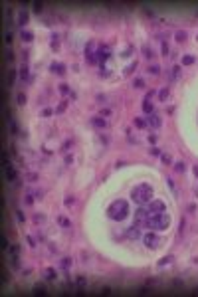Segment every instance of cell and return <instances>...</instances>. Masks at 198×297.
I'll list each match as a JSON object with an SVG mask.
<instances>
[{
    "label": "cell",
    "mask_w": 198,
    "mask_h": 297,
    "mask_svg": "<svg viewBox=\"0 0 198 297\" xmlns=\"http://www.w3.org/2000/svg\"><path fill=\"white\" fill-rule=\"evenodd\" d=\"M178 73H180V67H178V66H174V67H172V77H176Z\"/></svg>",
    "instance_id": "32"
},
{
    "label": "cell",
    "mask_w": 198,
    "mask_h": 297,
    "mask_svg": "<svg viewBox=\"0 0 198 297\" xmlns=\"http://www.w3.org/2000/svg\"><path fill=\"white\" fill-rule=\"evenodd\" d=\"M6 42H8V44H10V42H12V32H10V30L6 32Z\"/></svg>",
    "instance_id": "36"
},
{
    "label": "cell",
    "mask_w": 198,
    "mask_h": 297,
    "mask_svg": "<svg viewBox=\"0 0 198 297\" xmlns=\"http://www.w3.org/2000/svg\"><path fill=\"white\" fill-rule=\"evenodd\" d=\"M91 125H95V127H99V129H105V119L103 117H91Z\"/></svg>",
    "instance_id": "10"
},
{
    "label": "cell",
    "mask_w": 198,
    "mask_h": 297,
    "mask_svg": "<svg viewBox=\"0 0 198 297\" xmlns=\"http://www.w3.org/2000/svg\"><path fill=\"white\" fill-rule=\"evenodd\" d=\"M95 55H97V60L105 62V60L109 57V48H107V46H99V48H97V52H95Z\"/></svg>",
    "instance_id": "7"
},
{
    "label": "cell",
    "mask_w": 198,
    "mask_h": 297,
    "mask_svg": "<svg viewBox=\"0 0 198 297\" xmlns=\"http://www.w3.org/2000/svg\"><path fill=\"white\" fill-rule=\"evenodd\" d=\"M163 54H165V55H166V54H168V46H166V44H165V42H163Z\"/></svg>",
    "instance_id": "39"
},
{
    "label": "cell",
    "mask_w": 198,
    "mask_h": 297,
    "mask_svg": "<svg viewBox=\"0 0 198 297\" xmlns=\"http://www.w3.org/2000/svg\"><path fill=\"white\" fill-rule=\"evenodd\" d=\"M46 277H48V279H54V277H55V269H54V267H48V269H46Z\"/></svg>",
    "instance_id": "20"
},
{
    "label": "cell",
    "mask_w": 198,
    "mask_h": 297,
    "mask_svg": "<svg viewBox=\"0 0 198 297\" xmlns=\"http://www.w3.org/2000/svg\"><path fill=\"white\" fill-rule=\"evenodd\" d=\"M184 40H186V32L184 30H178L176 32V42H184Z\"/></svg>",
    "instance_id": "18"
},
{
    "label": "cell",
    "mask_w": 198,
    "mask_h": 297,
    "mask_svg": "<svg viewBox=\"0 0 198 297\" xmlns=\"http://www.w3.org/2000/svg\"><path fill=\"white\" fill-rule=\"evenodd\" d=\"M16 101H18V103H26V95H24L22 91H20V93L16 95Z\"/></svg>",
    "instance_id": "24"
},
{
    "label": "cell",
    "mask_w": 198,
    "mask_h": 297,
    "mask_svg": "<svg viewBox=\"0 0 198 297\" xmlns=\"http://www.w3.org/2000/svg\"><path fill=\"white\" fill-rule=\"evenodd\" d=\"M151 153H153V154H159V153H161V149H159V147H153V149H151Z\"/></svg>",
    "instance_id": "38"
},
{
    "label": "cell",
    "mask_w": 198,
    "mask_h": 297,
    "mask_svg": "<svg viewBox=\"0 0 198 297\" xmlns=\"http://www.w3.org/2000/svg\"><path fill=\"white\" fill-rule=\"evenodd\" d=\"M174 168L178 170V172H182V170H184L186 166H184V163H176V166H174Z\"/></svg>",
    "instance_id": "28"
},
{
    "label": "cell",
    "mask_w": 198,
    "mask_h": 297,
    "mask_svg": "<svg viewBox=\"0 0 198 297\" xmlns=\"http://www.w3.org/2000/svg\"><path fill=\"white\" fill-rule=\"evenodd\" d=\"M192 62H194V55H184V57H182V64H184V66H190Z\"/></svg>",
    "instance_id": "21"
},
{
    "label": "cell",
    "mask_w": 198,
    "mask_h": 297,
    "mask_svg": "<svg viewBox=\"0 0 198 297\" xmlns=\"http://www.w3.org/2000/svg\"><path fill=\"white\" fill-rule=\"evenodd\" d=\"M153 188H151V184H147V182H141V184H137V186L133 188V192H131V198L137 202V204H149L151 200H153Z\"/></svg>",
    "instance_id": "2"
},
{
    "label": "cell",
    "mask_w": 198,
    "mask_h": 297,
    "mask_svg": "<svg viewBox=\"0 0 198 297\" xmlns=\"http://www.w3.org/2000/svg\"><path fill=\"white\" fill-rule=\"evenodd\" d=\"M159 95H161V99H166V95H168V89H161V93H159Z\"/></svg>",
    "instance_id": "30"
},
{
    "label": "cell",
    "mask_w": 198,
    "mask_h": 297,
    "mask_svg": "<svg viewBox=\"0 0 198 297\" xmlns=\"http://www.w3.org/2000/svg\"><path fill=\"white\" fill-rule=\"evenodd\" d=\"M32 202H34V198L28 194V196H26V204H32Z\"/></svg>",
    "instance_id": "42"
},
{
    "label": "cell",
    "mask_w": 198,
    "mask_h": 297,
    "mask_svg": "<svg viewBox=\"0 0 198 297\" xmlns=\"http://www.w3.org/2000/svg\"><path fill=\"white\" fill-rule=\"evenodd\" d=\"M141 236V232H139V228H137V224H133L131 228H127V238H131V240H137Z\"/></svg>",
    "instance_id": "8"
},
{
    "label": "cell",
    "mask_w": 198,
    "mask_h": 297,
    "mask_svg": "<svg viewBox=\"0 0 198 297\" xmlns=\"http://www.w3.org/2000/svg\"><path fill=\"white\" fill-rule=\"evenodd\" d=\"M143 111H145V113H153V105H151L149 101H145V103H143Z\"/></svg>",
    "instance_id": "22"
},
{
    "label": "cell",
    "mask_w": 198,
    "mask_h": 297,
    "mask_svg": "<svg viewBox=\"0 0 198 297\" xmlns=\"http://www.w3.org/2000/svg\"><path fill=\"white\" fill-rule=\"evenodd\" d=\"M127 214H129V204H127V200H123V198L113 200L109 206H107V216H109L111 220H123Z\"/></svg>",
    "instance_id": "1"
},
{
    "label": "cell",
    "mask_w": 198,
    "mask_h": 297,
    "mask_svg": "<svg viewBox=\"0 0 198 297\" xmlns=\"http://www.w3.org/2000/svg\"><path fill=\"white\" fill-rule=\"evenodd\" d=\"M42 6H44V4H40V2H36V4H34V10H36V12H42Z\"/></svg>",
    "instance_id": "33"
},
{
    "label": "cell",
    "mask_w": 198,
    "mask_h": 297,
    "mask_svg": "<svg viewBox=\"0 0 198 297\" xmlns=\"http://www.w3.org/2000/svg\"><path fill=\"white\" fill-rule=\"evenodd\" d=\"M8 250H10V253H12V255H18V246H16V244H12V246L8 248Z\"/></svg>",
    "instance_id": "26"
},
{
    "label": "cell",
    "mask_w": 198,
    "mask_h": 297,
    "mask_svg": "<svg viewBox=\"0 0 198 297\" xmlns=\"http://www.w3.org/2000/svg\"><path fill=\"white\" fill-rule=\"evenodd\" d=\"M60 224L66 226V228H69V220H66V218H60Z\"/></svg>",
    "instance_id": "31"
},
{
    "label": "cell",
    "mask_w": 198,
    "mask_h": 297,
    "mask_svg": "<svg viewBox=\"0 0 198 297\" xmlns=\"http://www.w3.org/2000/svg\"><path fill=\"white\" fill-rule=\"evenodd\" d=\"M147 210H149V216H156V214L165 212V202L163 200H151L147 204Z\"/></svg>",
    "instance_id": "4"
},
{
    "label": "cell",
    "mask_w": 198,
    "mask_h": 297,
    "mask_svg": "<svg viewBox=\"0 0 198 297\" xmlns=\"http://www.w3.org/2000/svg\"><path fill=\"white\" fill-rule=\"evenodd\" d=\"M20 77H22V79L28 77V66H26V64H22V67H20Z\"/></svg>",
    "instance_id": "19"
},
{
    "label": "cell",
    "mask_w": 198,
    "mask_h": 297,
    "mask_svg": "<svg viewBox=\"0 0 198 297\" xmlns=\"http://www.w3.org/2000/svg\"><path fill=\"white\" fill-rule=\"evenodd\" d=\"M147 123L153 125V127H161V117H159L156 113H151V115L147 117Z\"/></svg>",
    "instance_id": "9"
},
{
    "label": "cell",
    "mask_w": 198,
    "mask_h": 297,
    "mask_svg": "<svg viewBox=\"0 0 198 297\" xmlns=\"http://www.w3.org/2000/svg\"><path fill=\"white\" fill-rule=\"evenodd\" d=\"M14 77H16V71L12 69V71H10V83H14Z\"/></svg>",
    "instance_id": "40"
},
{
    "label": "cell",
    "mask_w": 198,
    "mask_h": 297,
    "mask_svg": "<svg viewBox=\"0 0 198 297\" xmlns=\"http://www.w3.org/2000/svg\"><path fill=\"white\" fill-rule=\"evenodd\" d=\"M62 265H64V267H67V265H69V258H64V262H62Z\"/></svg>",
    "instance_id": "41"
},
{
    "label": "cell",
    "mask_w": 198,
    "mask_h": 297,
    "mask_svg": "<svg viewBox=\"0 0 198 297\" xmlns=\"http://www.w3.org/2000/svg\"><path fill=\"white\" fill-rule=\"evenodd\" d=\"M143 54L147 55V57H153V50H149V46H145V48H143Z\"/></svg>",
    "instance_id": "25"
},
{
    "label": "cell",
    "mask_w": 198,
    "mask_h": 297,
    "mask_svg": "<svg viewBox=\"0 0 198 297\" xmlns=\"http://www.w3.org/2000/svg\"><path fill=\"white\" fill-rule=\"evenodd\" d=\"M147 218H149V210H147V206H141V208L135 210V224H145Z\"/></svg>",
    "instance_id": "6"
},
{
    "label": "cell",
    "mask_w": 198,
    "mask_h": 297,
    "mask_svg": "<svg viewBox=\"0 0 198 297\" xmlns=\"http://www.w3.org/2000/svg\"><path fill=\"white\" fill-rule=\"evenodd\" d=\"M143 242H145L147 248H156L159 242H161V238H159L154 232H149V234H145V236H143Z\"/></svg>",
    "instance_id": "5"
},
{
    "label": "cell",
    "mask_w": 198,
    "mask_h": 297,
    "mask_svg": "<svg viewBox=\"0 0 198 297\" xmlns=\"http://www.w3.org/2000/svg\"><path fill=\"white\" fill-rule=\"evenodd\" d=\"M6 176H8L10 180H16V170L12 168V165H10V163H6Z\"/></svg>",
    "instance_id": "12"
},
{
    "label": "cell",
    "mask_w": 198,
    "mask_h": 297,
    "mask_svg": "<svg viewBox=\"0 0 198 297\" xmlns=\"http://www.w3.org/2000/svg\"><path fill=\"white\" fill-rule=\"evenodd\" d=\"M26 20H28V12H26V10H20V12H18V24H20V26H24V24H26Z\"/></svg>",
    "instance_id": "13"
},
{
    "label": "cell",
    "mask_w": 198,
    "mask_h": 297,
    "mask_svg": "<svg viewBox=\"0 0 198 297\" xmlns=\"http://www.w3.org/2000/svg\"><path fill=\"white\" fill-rule=\"evenodd\" d=\"M64 109H66V101H64V103H60V107H57V109H55V111H57V113H62V111H64Z\"/></svg>",
    "instance_id": "35"
},
{
    "label": "cell",
    "mask_w": 198,
    "mask_h": 297,
    "mask_svg": "<svg viewBox=\"0 0 198 297\" xmlns=\"http://www.w3.org/2000/svg\"><path fill=\"white\" fill-rule=\"evenodd\" d=\"M170 260H172V258H170V255H166V258H163V260L159 262V265H165V264H168Z\"/></svg>",
    "instance_id": "29"
},
{
    "label": "cell",
    "mask_w": 198,
    "mask_h": 297,
    "mask_svg": "<svg viewBox=\"0 0 198 297\" xmlns=\"http://www.w3.org/2000/svg\"><path fill=\"white\" fill-rule=\"evenodd\" d=\"M20 36H22V40H24V42H30V40L34 38V34L30 32V30H22V32H20Z\"/></svg>",
    "instance_id": "14"
},
{
    "label": "cell",
    "mask_w": 198,
    "mask_h": 297,
    "mask_svg": "<svg viewBox=\"0 0 198 297\" xmlns=\"http://www.w3.org/2000/svg\"><path fill=\"white\" fill-rule=\"evenodd\" d=\"M85 60H87L89 64H95L97 62V55H95V52H91V48L85 50Z\"/></svg>",
    "instance_id": "11"
},
{
    "label": "cell",
    "mask_w": 198,
    "mask_h": 297,
    "mask_svg": "<svg viewBox=\"0 0 198 297\" xmlns=\"http://www.w3.org/2000/svg\"><path fill=\"white\" fill-rule=\"evenodd\" d=\"M168 224H170V220H168V216H166L165 212H161L156 216H149L147 222H145V226L147 228H153V230H165V228H168Z\"/></svg>",
    "instance_id": "3"
},
{
    "label": "cell",
    "mask_w": 198,
    "mask_h": 297,
    "mask_svg": "<svg viewBox=\"0 0 198 297\" xmlns=\"http://www.w3.org/2000/svg\"><path fill=\"white\" fill-rule=\"evenodd\" d=\"M60 91H62V93H69V87H67V83H60Z\"/></svg>",
    "instance_id": "27"
},
{
    "label": "cell",
    "mask_w": 198,
    "mask_h": 297,
    "mask_svg": "<svg viewBox=\"0 0 198 297\" xmlns=\"http://www.w3.org/2000/svg\"><path fill=\"white\" fill-rule=\"evenodd\" d=\"M149 73H153V75H159V73H161V67L156 66V64H151V66H149Z\"/></svg>",
    "instance_id": "16"
},
{
    "label": "cell",
    "mask_w": 198,
    "mask_h": 297,
    "mask_svg": "<svg viewBox=\"0 0 198 297\" xmlns=\"http://www.w3.org/2000/svg\"><path fill=\"white\" fill-rule=\"evenodd\" d=\"M52 69H54L55 73H60V75H64V64H52Z\"/></svg>",
    "instance_id": "15"
},
{
    "label": "cell",
    "mask_w": 198,
    "mask_h": 297,
    "mask_svg": "<svg viewBox=\"0 0 198 297\" xmlns=\"http://www.w3.org/2000/svg\"><path fill=\"white\" fill-rule=\"evenodd\" d=\"M170 161H172V159H170V154H163V163H166V165H168Z\"/></svg>",
    "instance_id": "34"
},
{
    "label": "cell",
    "mask_w": 198,
    "mask_h": 297,
    "mask_svg": "<svg viewBox=\"0 0 198 297\" xmlns=\"http://www.w3.org/2000/svg\"><path fill=\"white\" fill-rule=\"evenodd\" d=\"M133 85L137 89H143L145 87V81H143V77H135V81H133Z\"/></svg>",
    "instance_id": "17"
},
{
    "label": "cell",
    "mask_w": 198,
    "mask_h": 297,
    "mask_svg": "<svg viewBox=\"0 0 198 297\" xmlns=\"http://www.w3.org/2000/svg\"><path fill=\"white\" fill-rule=\"evenodd\" d=\"M135 125H137V127H141V129H143V127H145V125H147V123H145L143 119H141V117H135Z\"/></svg>",
    "instance_id": "23"
},
{
    "label": "cell",
    "mask_w": 198,
    "mask_h": 297,
    "mask_svg": "<svg viewBox=\"0 0 198 297\" xmlns=\"http://www.w3.org/2000/svg\"><path fill=\"white\" fill-rule=\"evenodd\" d=\"M16 218H18V220H24V214L20 212V210H16Z\"/></svg>",
    "instance_id": "37"
}]
</instances>
